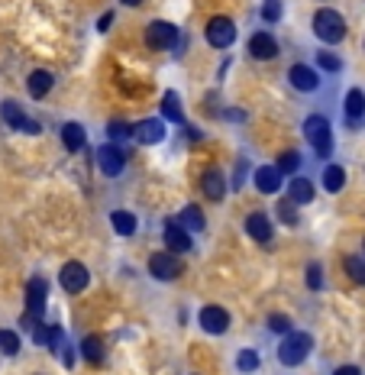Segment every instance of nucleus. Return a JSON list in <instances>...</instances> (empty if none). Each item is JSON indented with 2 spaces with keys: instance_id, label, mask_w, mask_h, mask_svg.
Listing matches in <instances>:
<instances>
[{
  "instance_id": "72a5a7b5",
  "label": "nucleus",
  "mask_w": 365,
  "mask_h": 375,
  "mask_svg": "<svg viewBox=\"0 0 365 375\" xmlns=\"http://www.w3.org/2000/svg\"><path fill=\"white\" fill-rule=\"evenodd\" d=\"M262 17L265 23H278L285 17V3L281 0H262Z\"/></svg>"
},
{
  "instance_id": "c756f323",
  "label": "nucleus",
  "mask_w": 365,
  "mask_h": 375,
  "mask_svg": "<svg viewBox=\"0 0 365 375\" xmlns=\"http://www.w3.org/2000/svg\"><path fill=\"white\" fill-rule=\"evenodd\" d=\"M262 366V356H259V353H255V349H239V356H236V369H239V372H255V369Z\"/></svg>"
},
{
  "instance_id": "0eeeda50",
  "label": "nucleus",
  "mask_w": 365,
  "mask_h": 375,
  "mask_svg": "<svg viewBox=\"0 0 365 375\" xmlns=\"http://www.w3.org/2000/svg\"><path fill=\"white\" fill-rule=\"evenodd\" d=\"M0 117H3V123H7L10 130H17V133H29V136H36V133L42 130L33 117H26V110H23L17 101H3V103H0Z\"/></svg>"
},
{
  "instance_id": "412c9836",
  "label": "nucleus",
  "mask_w": 365,
  "mask_h": 375,
  "mask_svg": "<svg viewBox=\"0 0 365 375\" xmlns=\"http://www.w3.org/2000/svg\"><path fill=\"white\" fill-rule=\"evenodd\" d=\"M314 194H317V188H314V181L310 178H291L288 185V197L294 201V204H310L314 201Z\"/></svg>"
},
{
  "instance_id": "c9c22d12",
  "label": "nucleus",
  "mask_w": 365,
  "mask_h": 375,
  "mask_svg": "<svg viewBox=\"0 0 365 375\" xmlns=\"http://www.w3.org/2000/svg\"><path fill=\"white\" fill-rule=\"evenodd\" d=\"M304 278H307V288H310V291H320V288H323V269H320L317 262L307 265V275H304Z\"/></svg>"
},
{
  "instance_id": "4be33fe9",
  "label": "nucleus",
  "mask_w": 365,
  "mask_h": 375,
  "mask_svg": "<svg viewBox=\"0 0 365 375\" xmlns=\"http://www.w3.org/2000/svg\"><path fill=\"white\" fill-rule=\"evenodd\" d=\"M52 85H56V78H52V72H46V68H36V72L26 78V88L33 97H46V94L52 91Z\"/></svg>"
},
{
  "instance_id": "b1692460",
  "label": "nucleus",
  "mask_w": 365,
  "mask_h": 375,
  "mask_svg": "<svg viewBox=\"0 0 365 375\" xmlns=\"http://www.w3.org/2000/svg\"><path fill=\"white\" fill-rule=\"evenodd\" d=\"M78 349H81V359H85L87 366H101L103 362V340L101 337H85L78 343Z\"/></svg>"
},
{
  "instance_id": "7ed1b4c3",
  "label": "nucleus",
  "mask_w": 365,
  "mask_h": 375,
  "mask_svg": "<svg viewBox=\"0 0 365 375\" xmlns=\"http://www.w3.org/2000/svg\"><path fill=\"white\" fill-rule=\"evenodd\" d=\"M314 33H317L320 42H327V46H337V42H343L346 39V19L339 17L337 10H317L314 13Z\"/></svg>"
},
{
  "instance_id": "f3484780",
  "label": "nucleus",
  "mask_w": 365,
  "mask_h": 375,
  "mask_svg": "<svg viewBox=\"0 0 365 375\" xmlns=\"http://www.w3.org/2000/svg\"><path fill=\"white\" fill-rule=\"evenodd\" d=\"M201 191H204V197L207 201H223V194H226V178H223V172L220 169H210L201 175Z\"/></svg>"
},
{
  "instance_id": "f704fd0d",
  "label": "nucleus",
  "mask_w": 365,
  "mask_h": 375,
  "mask_svg": "<svg viewBox=\"0 0 365 375\" xmlns=\"http://www.w3.org/2000/svg\"><path fill=\"white\" fill-rule=\"evenodd\" d=\"M107 133H110L113 142H123V140H130V136H133V126H130V123H123V120H110Z\"/></svg>"
},
{
  "instance_id": "6ab92c4d",
  "label": "nucleus",
  "mask_w": 365,
  "mask_h": 375,
  "mask_svg": "<svg viewBox=\"0 0 365 375\" xmlns=\"http://www.w3.org/2000/svg\"><path fill=\"white\" fill-rule=\"evenodd\" d=\"M33 343H36V347L58 349L62 347V327H58V324H39V327L33 330Z\"/></svg>"
},
{
  "instance_id": "6e6552de",
  "label": "nucleus",
  "mask_w": 365,
  "mask_h": 375,
  "mask_svg": "<svg viewBox=\"0 0 365 375\" xmlns=\"http://www.w3.org/2000/svg\"><path fill=\"white\" fill-rule=\"evenodd\" d=\"M58 285H62L68 294H81V291L91 285V272H87V265L65 262L62 265V272H58Z\"/></svg>"
},
{
  "instance_id": "393cba45",
  "label": "nucleus",
  "mask_w": 365,
  "mask_h": 375,
  "mask_svg": "<svg viewBox=\"0 0 365 375\" xmlns=\"http://www.w3.org/2000/svg\"><path fill=\"white\" fill-rule=\"evenodd\" d=\"M178 224L185 226V230H191V233H204V230H207V217L201 214V207H197V204H187L185 210H181Z\"/></svg>"
},
{
  "instance_id": "7c9ffc66",
  "label": "nucleus",
  "mask_w": 365,
  "mask_h": 375,
  "mask_svg": "<svg viewBox=\"0 0 365 375\" xmlns=\"http://www.w3.org/2000/svg\"><path fill=\"white\" fill-rule=\"evenodd\" d=\"M346 275L356 285H365V256H346Z\"/></svg>"
},
{
  "instance_id": "e433bc0d",
  "label": "nucleus",
  "mask_w": 365,
  "mask_h": 375,
  "mask_svg": "<svg viewBox=\"0 0 365 375\" xmlns=\"http://www.w3.org/2000/svg\"><path fill=\"white\" fill-rule=\"evenodd\" d=\"M269 330L285 337V333H291V320L285 317V314H272V317H269Z\"/></svg>"
},
{
  "instance_id": "a19ab883",
  "label": "nucleus",
  "mask_w": 365,
  "mask_h": 375,
  "mask_svg": "<svg viewBox=\"0 0 365 375\" xmlns=\"http://www.w3.org/2000/svg\"><path fill=\"white\" fill-rule=\"evenodd\" d=\"M120 3H126V7H139L142 0H120Z\"/></svg>"
},
{
  "instance_id": "f03ea898",
  "label": "nucleus",
  "mask_w": 365,
  "mask_h": 375,
  "mask_svg": "<svg viewBox=\"0 0 365 375\" xmlns=\"http://www.w3.org/2000/svg\"><path fill=\"white\" fill-rule=\"evenodd\" d=\"M310 347H314L310 333L291 330V333H285L278 343V362L281 366H300V362L310 356Z\"/></svg>"
},
{
  "instance_id": "20e7f679",
  "label": "nucleus",
  "mask_w": 365,
  "mask_h": 375,
  "mask_svg": "<svg viewBox=\"0 0 365 375\" xmlns=\"http://www.w3.org/2000/svg\"><path fill=\"white\" fill-rule=\"evenodd\" d=\"M304 136H307L310 149L317 152L320 159H330V152H333V130H330L327 117H320V113L307 117L304 120Z\"/></svg>"
},
{
  "instance_id": "9b49d317",
  "label": "nucleus",
  "mask_w": 365,
  "mask_h": 375,
  "mask_svg": "<svg viewBox=\"0 0 365 375\" xmlns=\"http://www.w3.org/2000/svg\"><path fill=\"white\" fill-rule=\"evenodd\" d=\"M197 317H201V330L210 333V337H220V333L230 330V314H226V308H220V304H207V308H201Z\"/></svg>"
},
{
  "instance_id": "79ce46f5",
  "label": "nucleus",
  "mask_w": 365,
  "mask_h": 375,
  "mask_svg": "<svg viewBox=\"0 0 365 375\" xmlns=\"http://www.w3.org/2000/svg\"><path fill=\"white\" fill-rule=\"evenodd\" d=\"M362 256H365V240H362Z\"/></svg>"
},
{
  "instance_id": "5701e85b",
  "label": "nucleus",
  "mask_w": 365,
  "mask_h": 375,
  "mask_svg": "<svg viewBox=\"0 0 365 375\" xmlns=\"http://www.w3.org/2000/svg\"><path fill=\"white\" fill-rule=\"evenodd\" d=\"M343 110H346L349 123L365 120V91H362V88H353V91L346 94V103H343Z\"/></svg>"
},
{
  "instance_id": "473e14b6",
  "label": "nucleus",
  "mask_w": 365,
  "mask_h": 375,
  "mask_svg": "<svg viewBox=\"0 0 365 375\" xmlns=\"http://www.w3.org/2000/svg\"><path fill=\"white\" fill-rule=\"evenodd\" d=\"M0 353L3 356H17L19 353V337L13 330H0Z\"/></svg>"
},
{
  "instance_id": "4c0bfd02",
  "label": "nucleus",
  "mask_w": 365,
  "mask_h": 375,
  "mask_svg": "<svg viewBox=\"0 0 365 375\" xmlns=\"http://www.w3.org/2000/svg\"><path fill=\"white\" fill-rule=\"evenodd\" d=\"M317 65L327 68V72H339V58L333 56V52H327V49H323V52H317Z\"/></svg>"
},
{
  "instance_id": "9d476101",
  "label": "nucleus",
  "mask_w": 365,
  "mask_h": 375,
  "mask_svg": "<svg viewBox=\"0 0 365 375\" xmlns=\"http://www.w3.org/2000/svg\"><path fill=\"white\" fill-rule=\"evenodd\" d=\"M181 259L175 253H155L149 259V275L152 278H159V281H175L181 275Z\"/></svg>"
},
{
  "instance_id": "2eb2a0df",
  "label": "nucleus",
  "mask_w": 365,
  "mask_h": 375,
  "mask_svg": "<svg viewBox=\"0 0 365 375\" xmlns=\"http://www.w3.org/2000/svg\"><path fill=\"white\" fill-rule=\"evenodd\" d=\"M165 246H169V253H191V246H194L191 230H185L178 220H169L165 224Z\"/></svg>"
},
{
  "instance_id": "c85d7f7f",
  "label": "nucleus",
  "mask_w": 365,
  "mask_h": 375,
  "mask_svg": "<svg viewBox=\"0 0 365 375\" xmlns=\"http://www.w3.org/2000/svg\"><path fill=\"white\" fill-rule=\"evenodd\" d=\"M275 214H278V220L285 226H298V220H300V214H298V204L291 201V197H281L278 201V207H275Z\"/></svg>"
},
{
  "instance_id": "aec40b11",
  "label": "nucleus",
  "mask_w": 365,
  "mask_h": 375,
  "mask_svg": "<svg viewBox=\"0 0 365 375\" xmlns=\"http://www.w3.org/2000/svg\"><path fill=\"white\" fill-rule=\"evenodd\" d=\"M62 142H65L68 152H81L87 146V133L81 123H65L62 126Z\"/></svg>"
},
{
  "instance_id": "a211bd4d",
  "label": "nucleus",
  "mask_w": 365,
  "mask_h": 375,
  "mask_svg": "<svg viewBox=\"0 0 365 375\" xmlns=\"http://www.w3.org/2000/svg\"><path fill=\"white\" fill-rule=\"evenodd\" d=\"M253 185L262 191V194H275L281 188V172L278 165H259V169L253 172Z\"/></svg>"
},
{
  "instance_id": "ddd939ff",
  "label": "nucleus",
  "mask_w": 365,
  "mask_h": 375,
  "mask_svg": "<svg viewBox=\"0 0 365 375\" xmlns=\"http://www.w3.org/2000/svg\"><path fill=\"white\" fill-rule=\"evenodd\" d=\"M133 140L142 142V146H155V142L165 140V123L149 117V120H139L133 123Z\"/></svg>"
},
{
  "instance_id": "dca6fc26",
  "label": "nucleus",
  "mask_w": 365,
  "mask_h": 375,
  "mask_svg": "<svg viewBox=\"0 0 365 375\" xmlns=\"http://www.w3.org/2000/svg\"><path fill=\"white\" fill-rule=\"evenodd\" d=\"M288 81H291V88L300 91V94H310V91H317V88H320V78H317V72H314L310 65H291Z\"/></svg>"
},
{
  "instance_id": "423d86ee",
  "label": "nucleus",
  "mask_w": 365,
  "mask_h": 375,
  "mask_svg": "<svg viewBox=\"0 0 365 375\" xmlns=\"http://www.w3.org/2000/svg\"><path fill=\"white\" fill-rule=\"evenodd\" d=\"M204 36L214 49H230L236 42V23L230 17H210L207 19Z\"/></svg>"
},
{
  "instance_id": "f257e3e1",
  "label": "nucleus",
  "mask_w": 365,
  "mask_h": 375,
  "mask_svg": "<svg viewBox=\"0 0 365 375\" xmlns=\"http://www.w3.org/2000/svg\"><path fill=\"white\" fill-rule=\"evenodd\" d=\"M46 298H49V285L46 278H29L26 281V310H23V327L36 330L46 317Z\"/></svg>"
},
{
  "instance_id": "f8f14e48",
  "label": "nucleus",
  "mask_w": 365,
  "mask_h": 375,
  "mask_svg": "<svg viewBox=\"0 0 365 375\" xmlns=\"http://www.w3.org/2000/svg\"><path fill=\"white\" fill-rule=\"evenodd\" d=\"M246 233H249V240H255L259 246H272L275 230H272L269 214H265V210H255V214L246 217Z\"/></svg>"
},
{
  "instance_id": "4468645a",
  "label": "nucleus",
  "mask_w": 365,
  "mask_h": 375,
  "mask_svg": "<svg viewBox=\"0 0 365 375\" xmlns=\"http://www.w3.org/2000/svg\"><path fill=\"white\" fill-rule=\"evenodd\" d=\"M249 56L259 58V62L278 58V39L272 33H253V39H249Z\"/></svg>"
},
{
  "instance_id": "cd10ccee",
  "label": "nucleus",
  "mask_w": 365,
  "mask_h": 375,
  "mask_svg": "<svg viewBox=\"0 0 365 375\" xmlns=\"http://www.w3.org/2000/svg\"><path fill=\"white\" fill-rule=\"evenodd\" d=\"M323 188H327L330 194H339V191L346 188V172H343V165H337V162H333V165H327V169H323Z\"/></svg>"
},
{
  "instance_id": "ea45409f",
  "label": "nucleus",
  "mask_w": 365,
  "mask_h": 375,
  "mask_svg": "<svg viewBox=\"0 0 365 375\" xmlns=\"http://www.w3.org/2000/svg\"><path fill=\"white\" fill-rule=\"evenodd\" d=\"M333 375H362V369H359V366H339Z\"/></svg>"
},
{
  "instance_id": "bb28decb",
  "label": "nucleus",
  "mask_w": 365,
  "mask_h": 375,
  "mask_svg": "<svg viewBox=\"0 0 365 375\" xmlns=\"http://www.w3.org/2000/svg\"><path fill=\"white\" fill-rule=\"evenodd\" d=\"M162 113H165V120H171V123H185V107H181V97L175 91H165V97H162Z\"/></svg>"
},
{
  "instance_id": "39448f33",
  "label": "nucleus",
  "mask_w": 365,
  "mask_h": 375,
  "mask_svg": "<svg viewBox=\"0 0 365 375\" xmlns=\"http://www.w3.org/2000/svg\"><path fill=\"white\" fill-rule=\"evenodd\" d=\"M178 39H181V33L175 23L155 19V23L146 26V46L155 49V52H162V49H178Z\"/></svg>"
},
{
  "instance_id": "1a4fd4ad",
  "label": "nucleus",
  "mask_w": 365,
  "mask_h": 375,
  "mask_svg": "<svg viewBox=\"0 0 365 375\" xmlns=\"http://www.w3.org/2000/svg\"><path fill=\"white\" fill-rule=\"evenodd\" d=\"M97 169H101L103 175L117 178V175L126 169V152H123L117 142H103L101 149H97Z\"/></svg>"
},
{
  "instance_id": "a878e982",
  "label": "nucleus",
  "mask_w": 365,
  "mask_h": 375,
  "mask_svg": "<svg viewBox=\"0 0 365 375\" xmlns=\"http://www.w3.org/2000/svg\"><path fill=\"white\" fill-rule=\"evenodd\" d=\"M110 226L117 236H133L136 233V214H130V210H113Z\"/></svg>"
},
{
  "instance_id": "2f4dec72",
  "label": "nucleus",
  "mask_w": 365,
  "mask_h": 375,
  "mask_svg": "<svg viewBox=\"0 0 365 375\" xmlns=\"http://www.w3.org/2000/svg\"><path fill=\"white\" fill-rule=\"evenodd\" d=\"M298 169H300V152H294V149L281 152L278 156V172L281 175H294Z\"/></svg>"
},
{
  "instance_id": "58836bf2",
  "label": "nucleus",
  "mask_w": 365,
  "mask_h": 375,
  "mask_svg": "<svg viewBox=\"0 0 365 375\" xmlns=\"http://www.w3.org/2000/svg\"><path fill=\"white\" fill-rule=\"evenodd\" d=\"M110 23H113V13H103V17L97 19V29H101V33H107V29H110Z\"/></svg>"
}]
</instances>
